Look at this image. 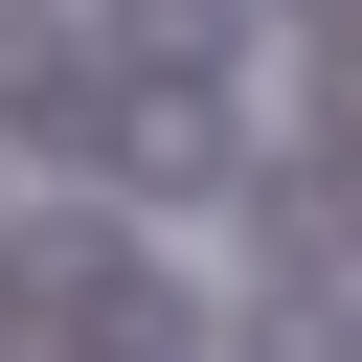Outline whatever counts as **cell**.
<instances>
[{
  "instance_id": "obj_1",
  "label": "cell",
  "mask_w": 362,
  "mask_h": 362,
  "mask_svg": "<svg viewBox=\"0 0 362 362\" xmlns=\"http://www.w3.org/2000/svg\"><path fill=\"white\" fill-rule=\"evenodd\" d=\"M249 362H362V317H249Z\"/></svg>"
}]
</instances>
